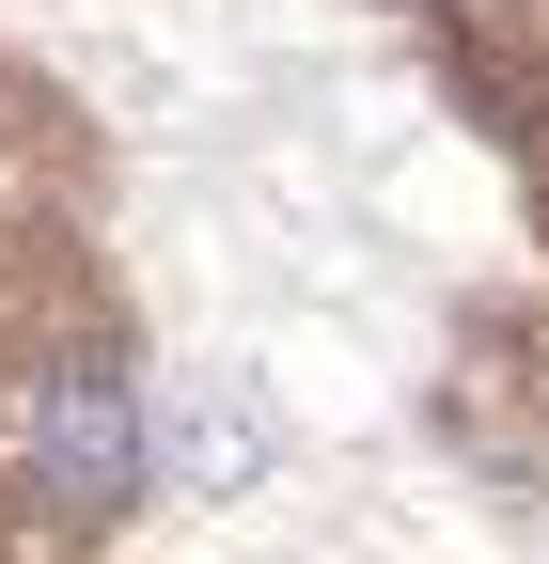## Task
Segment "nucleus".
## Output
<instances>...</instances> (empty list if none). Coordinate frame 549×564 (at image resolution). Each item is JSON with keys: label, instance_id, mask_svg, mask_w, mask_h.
<instances>
[{"label": "nucleus", "instance_id": "f03ea898", "mask_svg": "<svg viewBox=\"0 0 549 564\" xmlns=\"http://www.w3.org/2000/svg\"><path fill=\"white\" fill-rule=\"evenodd\" d=\"M173 455H189L204 486H220V470H251V455H267V423H251V408H220V392H204V408L173 423Z\"/></svg>", "mask_w": 549, "mask_h": 564}, {"label": "nucleus", "instance_id": "f257e3e1", "mask_svg": "<svg viewBox=\"0 0 549 564\" xmlns=\"http://www.w3.org/2000/svg\"><path fill=\"white\" fill-rule=\"evenodd\" d=\"M0 486H17L32 518H110L126 486H142V392H126L95 345H63L0 392Z\"/></svg>", "mask_w": 549, "mask_h": 564}]
</instances>
